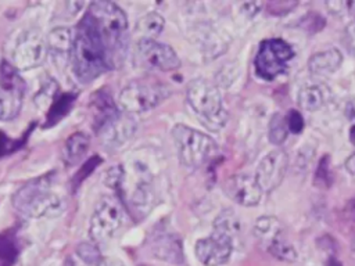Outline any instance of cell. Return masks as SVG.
<instances>
[{"label": "cell", "instance_id": "obj_1", "mask_svg": "<svg viewBox=\"0 0 355 266\" xmlns=\"http://www.w3.org/2000/svg\"><path fill=\"white\" fill-rule=\"evenodd\" d=\"M85 17L103 44L108 68H118L125 58L129 42L125 12L112 1H94L89 4Z\"/></svg>", "mask_w": 355, "mask_h": 266}, {"label": "cell", "instance_id": "obj_2", "mask_svg": "<svg viewBox=\"0 0 355 266\" xmlns=\"http://www.w3.org/2000/svg\"><path fill=\"white\" fill-rule=\"evenodd\" d=\"M69 60L76 78L83 83L93 82L108 69L103 44L85 15L73 32Z\"/></svg>", "mask_w": 355, "mask_h": 266}, {"label": "cell", "instance_id": "obj_3", "mask_svg": "<svg viewBox=\"0 0 355 266\" xmlns=\"http://www.w3.org/2000/svg\"><path fill=\"white\" fill-rule=\"evenodd\" d=\"M49 177H37L12 197L14 208L28 218H55L65 211V201L50 190Z\"/></svg>", "mask_w": 355, "mask_h": 266}, {"label": "cell", "instance_id": "obj_4", "mask_svg": "<svg viewBox=\"0 0 355 266\" xmlns=\"http://www.w3.org/2000/svg\"><path fill=\"white\" fill-rule=\"evenodd\" d=\"M190 108L209 130H220L227 122V112L222 104L218 87L202 78L193 79L186 89Z\"/></svg>", "mask_w": 355, "mask_h": 266}, {"label": "cell", "instance_id": "obj_5", "mask_svg": "<svg viewBox=\"0 0 355 266\" xmlns=\"http://www.w3.org/2000/svg\"><path fill=\"white\" fill-rule=\"evenodd\" d=\"M171 133L180 162L187 168H200L216 154L215 140L205 133L182 123L175 125Z\"/></svg>", "mask_w": 355, "mask_h": 266}, {"label": "cell", "instance_id": "obj_6", "mask_svg": "<svg viewBox=\"0 0 355 266\" xmlns=\"http://www.w3.org/2000/svg\"><path fill=\"white\" fill-rule=\"evenodd\" d=\"M169 96V87L155 79L130 80L119 93L118 104L128 114L150 111Z\"/></svg>", "mask_w": 355, "mask_h": 266}, {"label": "cell", "instance_id": "obj_7", "mask_svg": "<svg viewBox=\"0 0 355 266\" xmlns=\"http://www.w3.org/2000/svg\"><path fill=\"white\" fill-rule=\"evenodd\" d=\"M294 57L293 47L282 39H268L259 44L255 55V73L263 80L282 75Z\"/></svg>", "mask_w": 355, "mask_h": 266}, {"label": "cell", "instance_id": "obj_8", "mask_svg": "<svg viewBox=\"0 0 355 266\" xmlns=\"http://www.w3.org/2000/svg\"><path fill=\"white\" fill-rule=\"evenodd\" d=\"M123 223V209L119 200L105 195L97 202L90 219V237L94 242L107 241Z\"/></svg>", "mask_w": 355, "mask_h": 266}, {"label": "cell", "instance_id": "obj_9", "mask_svg": "<svg viewBox=\"0 0 355 266\" xmlns=\"http://www.w3.org/2000/svg\"><path fill=\"white\" fill-rule=\"evenodd\" d=\"M25 83L12 64L0 62V119H14L22 105Z\"/></svg>", "mask_w": 355, "mask_h": 266}, {"label": "cell", "instance_id": "obj_10", "mask_svg": "<svg viewBox=\"0 0 355 266\" xmlns=\"http://www.w3.org/2000/svg\"><path fill=\"white\" fill-rule=\"evenodd\" d=\"M47 42L37 29H26L19 33L12 48V66L26 71L40 65L47 54Z\"/></svg>", "mask_w": 355, "mask_h": 266}, {"label": "cell", "instance_id": "obj_11", "mask_svg": "<svg viewBox=\"0 0 355 266\" xmlns=\"http://www.w3.org/2000/svg\"><path fill=\"white\" fill-rule=\"evenodd\" d=\"M135 57L139 65L153 71L168 72L180 66V60L175 50L155 39H140L136 44Z\"/></svg>", "mask_w": 355, "mask_h": 266}, {"label": "cell", "instance_id": "obj_12", "mask_svg": "<svg viewBox=\"0 0 355 266\" xmlns=\"http://www.w3.org/2000/svg\"><path fill=\"white\" fill-rule=\"evenodd\" d=\"M94 129L104 147L119 148L133 137L137 125L130 114L116 111L98 123Z\"/></svg>", "mask_w": 355, "mask_h": 266}, {"label": "cell", "instance_id": "obj_13", "mask_svg": "<svg viewBox=\"0 0 355 266\" xmlns=\"http://www.w3.org/2000/svg\"><path fill=\"white\" fill-rule=\"evenodd\" d=\"M288 168V157L286 151L277 148L268 152L258 163L255 180L263 193H270L280 186Z\"/></svg>", "mask_w": 355, "mask_h": 266}, {"label": "cell", "instance_id": "obj_14", "mask_svg": "<svg viewBox=\"0 0 355 266\" xmlns=\"http://www.w3.org/2000/svg\"><path fill=\"white\" fill-rule=\"evenodd\" d=\"M196 256L204 266H220L226 263L233 251V238L212 231L211 236L196 242Z\"/></svg>", "mask_w": 355, "mask_h": 266}, {"label": "cell", "instance_id": "obj_15", "mask_svg": "<svg viewBox=\"0 0 355 266\" xmlns=\"http://www.w3.org/2000/svg\"><path fill=\"white\" fill-rule=\"evenodd\" d=\"M223 190L230 200L243 206H255L259 204L263 191L258 186L255 177L248 175H233L225 184Z\"/></svg>", "mask_w": 355, "mask_h": 266}, {"label": "cell", "instance_id": "obj_16", "mask_svg": "<svg viewBox=\"0 0 355 266\" xmlns=\"http://www.w3.org/2000/svg\"><path fill=\"white\" fill-rule=\"evenodd\" d=\"M150 249L154 258L168 263L180 265L184 260L182 241L173 233H161L155 236L150 244Z\"/></svg>", "mask_w": 355, "mask_h": 266}, {"label": "cell", "instance_id": "obj_17", "mask_svg": "<svg viewBox=\"0 0 355 266\" xmlns=\"http://www.w3.org/2000/svg\"><path fill=\"white\" fill-rule=\"evenodd\" d=\"M72 42H73V32H71L69 28L57 26L49 33L47 48L53 55V58L60 65H64L65 61L69 60Z\"/></svg>", "mask_w": 355, "mask_h": 266}, {"label": "cell", "instance_id": "obj_18", "mask_svg": "<svg viewBox=\"0 0 355 266\" xmlns=\"http://www.w3.org/2000/svg\"><path fill=\"white\" fill-rule=\"evenodd\" d=\"M343 62V54L338 48L331 47L326 48L323 51L315 53L308 60V68L309 72L315 76H326L338 69V66Z\"/></svg>", "mask_w": 355, "mask_h": 266}, {"label": "cell", "instance_id": "obj_19", "mask_svg": "<svg viewBox=\"0 0 355 266\" xmlns=\"http://www.w3.org/2000/svg\"><path fill=\"white\" fill-rule=\"evenodd\" d=\"M329 89L324 85H308L300 89L297 100L304 111H316L329 101Z\"/></svg>", "mask_w": 355, "mask_h": 266}, {"label": "cell", "instance_id": "obj_20", "mask_svg": "<svg viewBox=\"0 0 355 266\" xmlns=\"http://www.w3.org/2000/svg\"><path fill=\"white\" fill-rule=\"evenodd\" d=\"M90 145V139L86 133L76 132L67 139L62 147V161L67 166L76 165L80 162L83 155L87 152Z\"/></svg>", "mask_w": 355, "mask_h": 266}, {"label": "cell", "instance_id": "obj_21", "mask_svg": "<svg viewBox=\"0 0 355 266\" xmlns=\"http://www.w3.org/2000/svg\"><path fill=\"white\" fill-rule=\"evenodd\" d=\"M284 227L282 222L275 216H261L254 224V234L266 247L272 245L277 240L283 238Z\"/></svg>", "mask_w": 355, "mask_h": 266}, {"label": "cell", "instance_id": "obj_22", "mask_svg": "<svg viewBox=\"0 0 355 266\" xmlns=\"http://www.w3.org/2000/svg\"><path fill=\"white\" fill-rule=\"evenodd\" d=\"M164 25H165L164 17L155 11H151L144 14L141 18H139L135 29H136V33L141 36V39H154L162 32Z\"/></svg>", "mask_w": 355, "mask_h": 266}, {"label": "cell", "instance_id": "obj_23", "mask_svg": "<svg viewBox=\"0 0 355 266\" xmlns=\"http://www.w3.org/2000/svg\"><path fill=\"white\" fill-rule=\"evenodd\" d=\"M239 230H240V222L232 209L222 211L214 220V231L222 233L230 238H234Z\"/></svg>", "mask_w": 355, "mask_h": 266}, {"label": "cell", "instance_id": "obj_24", "mask_svg": "<svg viewBox=\"0 0 355 266\" xmlns=\"http://www.w3.org/2000/svg\"><path fill=\"white\" fill-rule=\"evenodd\" d=\"M288 134V127H287V122H286V116H283L282 114H275L270 118L269 122V141L275 145H280L286 141Z\"/></svg>", "mask_w": 355, "mask_h": 266}, {"label": "cell", "instance_id": "obj_25", "mask_svg": "<svg viewBox=\"0 0 355 266\" xmlns=\"http://www.w3.org/2000/svg\"><path fill=\"white\" fill-rule=\"evenodd\" d=\"M76 255L89 266H97L103 256L94 242H80L76 247Z\"/></svg>", "mask_w": 355, "mask_h": 266}, {"label": "cell", "instance_id": "obj_26", "mask_svg": "<svg viewBox=\"0 0 355 266\" xmlns=\"http://www.w3.org/2000/svg\"><path fill=\"white\" fill-rule=\"evenodd\" d=\"M268 251L277 259L286 260V262H294L298 258V254L295 251V248L288 244L284 238L277 240L276 242H273L272 245L268 247Z\"/></svg>", "mask_w": 355, "mask_h": 266}, {"label": "cell", "instance_id": "obj_27", "mask_svg": "<svg viewBox=\"0 0 355 266\" xmlns=\"http://www.w3.org/2000/svg\"><path fill=\"white\" fill-rule=\"evenodd\" d=\"M73 98H75V97H73L72 94H61V97H58V98L54 101L53 107L50 108L47 122H49L50 125H53V123H55L60 118H62V116L68 112V109L71 108V105H72V103H73Z\"/></svg>", "mask_w": 355, "mask_h": 266}, {"label": "cell", "instance_id": "obj_28", "mask_svg": "<svg viewBox=\"0 0 355 266\" xmlns=\"http://www.w3.org/2000/svg\"><path fill=\"white\" fill-rule=\"evenodd\" d=\"M333 181L331 173H330V157L324 155L320 162L319 166L316 169L315 173V184L320 186V187H329Z\"/></svg>", "mask_w": 355, "mask_h": 266}, {"label": "cell", "instance_id": "obj_29", "mask_svg": "<svg viewBox=\"0 0 355 266\" xmlns=\"http://www.w3.org/2000/svg\"><path fill=\"white\" fill-rule=\"evenodd\" d=\"M17 258V248L7 238H0V266H11Z\"/></svg>", "mask_w": 355, "mask_h": 266}, {"label": "cell", "instance_id": "obj_30", "mask_svg": "<svg viewBox=\"0 0 355 266\" xmlns=\"http://www.w3.org/2000/svg\"><path fill=\"white\" fill-rule=\"evenodd\" d=\"M100 162H101V158H100L98 155H94V157L89 158V159L85 162V165L76 172V175H75V177H73V186L78 187V186L97 168V165H100Z\"/></svg>", "mask_w": 355, "mask_h": 266}, {"label": "cell", "instance_id": "obj_31", "mask_svg": "<svg viewBox=\"0 0 355 266\" xmlns=\"http://www.w3.org/2000/svg\"><path fill=\"white\" fill-rule=\"evenodd\" d=\"M123 177H125V172H123V168L116 165V166H112L110 168L105 175H104V183L111 187V188H121L122 183H123Z\"/></svg>", "mask_w": 355, "mask_h": 266}, {"label": "cell", "instance_id": "obj_32", "mask_svg": "<svg viewBox=\"0 0 355 266\" xmlns=\"http://www.w3.org/2000/svg\"><path fill=\"white\" fill-rule=\"evenodd\" d=\"M286 122H287L288 132L293 134H298L304 129V118L300 114V111H297V109L288 111V114L286 115Z\"/></svg>", "mask_w": 355, "mask_h": 266}, {"label": "cell", "instance_id": "obj_33", "mask_svg": "<svg viewBox=\"0 0 355 266\" xmlns=\"http://www.w3.org/2000/svg\"><path fill=\"white\" fill-rule=\"evenodd\" d=\"M343 40L345 47L351 51L355 53V19L351 21L345 29H344V35H343Z\"/></svg>", "mask_w": 355, "mask_h": 266}, {"label": "cell", "instance_id": "obj_34", "mask_svg": "<svg viewBox=\"0 0 355 266\" xmlns=\"http://www.w3.org/2000/svg\"><path fill=\"white\" fill-rule=\"evenodd\" d=\"M261 6H262L261 3H245V4H243V10H244L245 14L252 17V15H255L259 11Z\"/></svg>", "mask_w": 355, "mask_h": 266}, {"label": "cell", "instance_id": "obj_35", "mask_svg": "<svg viewBox=\"0 0 355 266\" xmlns=\"http://www.w3.org/2000/svg\"><path fill=\"white\" fill-rule=\"evenodd\" d=\"M326 6L330 8V11L331 12H341L343 10H344V7H347V3H343V1H329V3H326Z\"/></svg>", "mask_w": 355, "mask_h": 266}, {"label": "cell", "instance_id": "obj_36", "mask_svg": "<svg viewBox=\"0 0 355 266\" xmlns=\"http://www.w3.org/2000/svg\"><path fill=\"white\" fill-rule=\"evenodd\" d=\"M345 169H347L349 173L355 175V152L351 154V155L347 158V161H345Z\"/></svg>", "mask_w": 355, "mask_h": 266}, {"label": "cell", "instance_id": "obj_37", "mask_svg": "<svg viewBox=\"0 0 355 266\" xmlns=\"http://www.w3.org/2000/svg\"><path fill=\"white\" fill-rule=\"evenodd\" d=\"M7 141L8 139L0 132V157L7 151Z\"/></svg>", "mask_w": 355, "mask_h": 266}, {"label": "cell", "instance_id": "obj_38", "mask_svg": "<svg viewBox=\"0 0 355 266\" xmlns=\"http://www.w3.org/2000/svg\"><path fill=\"white\" fill-rule=\"evenodd\" d=\"M97 266H122V265L114 259H101V262Z\"/></svg>", "mask_w": 355, "mask_h": 266}, {"label": "cell", "instance_id": "obj_39", "mask_svg": "<svg viewBox=\"0 0 355 266\" xmlns=\"http://www.w3.org/2000/svg\"><path fill=\"white\" fill-rule=\"evenodd\" d=\"M347 211H348L349 216L355 220V198H352V200H351V202L348 204V209H347Z\"/></svg>", "mask_w": 355, "mask_h": 266}, {"label": "cell", "instance_id": "obj_40", "mask_svg": "<svg viewBox=\"0 0 355 266\" xmlns=\"http://www.w3.org/2000/svg\"><path fill=\"white\" fill-rule=\"evenodd\" d=\"M349 141L355 145V121L349 126Z\"/></svg>", "mask_w": 355, "mask_h": 266}, {"label": "cell", "instance_id": "obj_41", "mask_svg": "<svg viewBox=\"0 0 355 266\" xmlns=\"http://www.w3.org/2000/svg\"><path fill=\"white\" fill-rule=\"evenodd\" d=\"M64 266H75V263H73V260L71 258H67L65 262H64Z\"/></svg>", "mask_w": 355, "mask_h": 266}, {"label": "cell", "instance_id": "obj_42", "mask_svg": "<svg viewBox=\"0 0 355 266\" xmlns=\"http://www.w3.org/2000/svg\"><path fill=\"white\" fill-rule=\"evenodd\" d=\"M352 251H354V254H355V240L352 241Z\"/></svg>", "mask_w": 355, "mask_h": 266}]
</instances>
